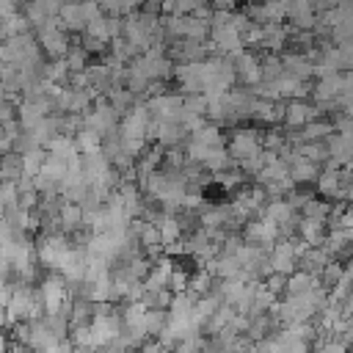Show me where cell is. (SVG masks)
Wrapping results in <instances>:
<instances>
[{
    "label": "cell",
    "instance_id": "14",
    "mask_svg": "<svg viewBox=\"0 0 353 353\" xmlns=\"http://www.w3.org/2000/svg\"><path fill=\"white\" fill-rule=\"evenodd\" d=\"M190 138H193V141H199V143H204V146H226V135H223V132H221V127H218V124H212V121L201 124L196 132H190Z\"/></svg>",
    "mask_w": 353,
    "mask_h": 353
},
{
    "label": "cell",
    "instance_id": "24",
    "mask_svg": "<svg viewBox=\"0 0 353 353\" xmlns=\"http://www.w3.org/2000/svg\"><path fill=\"white\" fill-rule=\"evenodd\" d=\"M188 281H190V273L176 265L174 273H171V279H168V290H171V292H185V290H188Z\"/></svg>",
    "mask_w": 353,
    "mask_h": 353
},
{
    "label": "cell",
    "instance_id": "10",
    "mask_svg": "<svg viewBox=\"0 0 353 353\" xmlns=\"http://www.w3.org/2000/svg\"><path fill=\"white\" fill-rule=\"evenodd\" d=\"M188 138H190V132L182 127V121H157V127H154V143H160L163 149L182 146Z\"/></svg>",
    "mask_w": 353,
    "mask_h": 353
},
{
    "label": "cell",
    "instance_id": "21",
    "mask_svg": "<svg viewBox=\"0 0 353 353\" xmlns=\"http://www.w3.org/2000/svg\"><path fill=\"white\" fill-rule=\"evenodd\" d=\"M44 163H47V149H44V146H36V149H30V152L22 154V168H25V174H30V176H36V174L44 168Z\"/></svg>",
    "mask_w": 353,
    "mask_h": 353
},
{
    "label": "cell",
    "instance_id": "7",
    "mask_svg": "<svg viewBox=\"0 0 353 353\" xmlns=\"http://www.w3.org/2000/svg\"><path fill=\"white\" fill-rule=\"evenodd\" d=\"M287 19L292 22L295 30H314L317 22H320V11L309 0H290Z\"/></svg>",
    "mask_w": 353,
    "mask_h": 353
},
{
    "label": "cell",
    "instance_id": "19",
    "mask_svg": "<svg viewBox=\"0 0 353 353\" xmlns=\"http://www.w3.org/2000/svg\"><path fill=\"white\" fill-rule=\"evenodd\" d=\"M97 3L102 6L105 14H113V17H127L143 6V0H97Z\"/></svg>",
    "mask_w": 353,
    "mask_h": 353
},
{
    "label": "cell",
    "instance_id": "25",
    "mask_svg": "<svg viewBox=\"0 0 353 353\" xmlns=\"http://www.w3.org/2000/svg\"><path fill=\"white\" fill-rule=\"evenodd\" d=\"M342 276H345V268H342V265H336V262H328V265L323 268V273H320V281H323L325 287H334Z\"/></svg>",
    "mask_w": 353,
    "mask_h": 353
},
{
    "label": "cell",
    "instance_id": "13",
    "mask_svg": "<svg viewBox=\"0 0 353 353\" xmlns=\"http://www.w3.org/2000/svg\"><path fill=\"white\" fill-rule=\"evenodd\" d=\"M298 234H301V240L303 243H309V245H323V240H325V221H314V218H298Z\"/></svg>",
    "mask_w": 353,
    "mask_h": 353
},
{
    "label": "cell",
    "instance_id": "22",
    "mask_svg": "<svg viewBox=\"0 0 353 353\" xmlns=\"http://www.w3.org/2000/svg\"><path fill=\"white\" fill-rule=\"evenodd\" d=\"M88 58H91V55L83 50V44H72L69 52L63 55L69 72H85V69H88Z\"/></svg>",
    "mask_w": 353,
    "mask_h": 353
},
{
    "label": "cell",
    "instance_id": "16",
    "mask_svg": "<svg viewBox=\"0 0 353 353\" xmlns=\"http://www.w3.org/2000/svg\"><path fill=\"white\" fill-rule=\"evenodd\" d=\"M22 174H25V168H22V154H19V152H8V154H3V163H0V179H3V182H17Z\"/></svg>",
    "mask_w": 353,
    "mask_h": 353
},
{
    "label": "cell",
    "instance_id": "5",
    "mask_svg": "<svg viewBox=\"0 0 353 353\" xmlns=\"http://www.w3.org/2000/svg\"><path fill=\"white\" fill-rule=\"evenodd\" d=\"M232 63H234V72H237V80L248 88H254L256 83H262V66H259V55L251 52V50H237L229 55Z\"/></svg>",
    "mask_w": 353,
    "mask_h": 353
},
{
    "label": "cell",
    "instance_id": "8",
    "mask_svg": "<svg viewBox=\"0 0 353 353\" xmlns=\"http://www.w3.org/2000/svg\"><path fill=\"white\" fill-rule=\"evenodd\" d=\"M312 119H317V105H309L306 99H290V102H284V127L301 130Z\"/></svg>",
    "mask_w": 353,
    "mask_h": 353
},
{
    "label": "cell",
    "instance_id": "4",
    "mask_svg": "<svg viewBox=\"0 0 353 353\" xmlns=\"http://www.w3.org/2000/svg\"><path fill=\"white\" fill-rule=\"evenodd\" d=\"M279 234H281V229L273 221L262 218V215L248 218L245 226H243V240L251 243V245H262V248H270L279 240Z\"/></svg>",
    "mask_w": 353,
    "mask_h": 353
},
{
    "label": "cell",
    "instance_id": "11",
    "mask_svg": "<svg viewBox=\"0 0 353 353\" xmlns=\"http://www.w3.org/2000/svg\"><path fill=\"white\" fill-rule=\"evenodd\" d=\"M58 11H61V3H58V0H28L22 14L28 17V22H30L33 28H41L44 22L55 19Z\"/></svg>",
    "mask_w": 353,
    "mask_h": 353
},
{
    "label": "cell",
    "instance_id": "30",
    "mask_svg": "<svg viewBox=\"0 0 353 353\" xmlns=\"http://www.w3.org/2000/svg\"><path fill=\"white\" fill-rule=\"evenodd\" d=\"M0 325L3 328H11V317H8V309L6 306H0Z\"/></svg>",
    "mask_w": 353,
    "mask_h": 353
},
{
    "label": "cell",
    "instance_id": "15",
    "mask_svg": "<svg viewBox=\"0 0 353 353\" xmlns=\"http://www.w3.org/2000/svg\"><path fill=\"white\" fill-rule=\"evenodd\" d=\"M212 287H215V276H212L207 268H201V270L190 273L188 290H190L196 298H204V295H210V292H212Z\"/></svg>",
    "mask_w": 353,
    "mask_h": 353
},
{
    "label": "cell",
    "instance_id": "17",
    "mask_svg": "<svg viewBox=\"0 0 353 353\" xmlns=\"http://www.w3.org/2000/svg\"><path fill=\"white\" fill-rule=\"evenodd\" d=\"M74 141H77L80 154H94V152H102V135H99V132H94V130H88V127H83V130L74 135Z\"/></svg>",
    "mask_w": 353,
    "mask_h": 353
},
{
    "label": "cell",
    "instance_id": "29",
    "mask_svg": "<svg viewBox=\"0 0 353 353\" xmlns=\"http://www.w3.org/2000/svg\"><path fill=\"white\" fill-rule=\"evenodd\" d=\"M8 353H36V350H33L30 345H22V342H11Z\"/></svg>",
    "mask_w": 353,
    "mask_h": 353
},
{
    "label": "cell",
    "instance_id": "18",
    "mask_svg": "<svg viewBox=\"0 0 353 353\" xmlns=\"http://www.w3.org/2000/svg\"><path fill=\"white\" fill-rule=\"evenodd\" d=\"M168 325V309H146L143 317V331L149 336H160V331Z\"/></svg>",
    "mask_w": 353,
    "mask_h": 353
},
{
    "label": "cell",
    "instance_id": "23",
    "mask_svg": "<svg viewBox=\"0 0 353 353\" xmlns=\"http://www.w3.org/2000/svg\"><path fill=\"white\" fill-rule=\"evenodd\" d=\"M69 339L74 342V347H91L94 345V328H91V323L72 325L69 328Z\"/></svg>",
    "mask_w": 353,
    "mask_h": 353
},
{
    "label": "cell",
    "instance_id": "12",
    "mask_svg": "<svg viewBox=\"0 0 353 353\" xmlns=\"http://www.w3.org/2000/svg\"><path fill=\"white\" fill-rule=\"evenodd\" d=\"M323 281L317 273H309V270H295L287 276V295H306L312 290H317Z\"/></svg>",
    "mask_w": 353,
    "mask_h": 353
},
{
    "label": "cell",
    "instance_id": "3",
    "mask_svg": "<svg viewBox=\"0 0 353 353\" xmlns=\"http://www.w3.org/2000/svg\"><path fill=\"white\" fill-rule=\"evenodd\" d=\"M226 152L232 154L234 163H240V160H248V157L262 154L265 146H262V138H259L256 130H251V127H237V130H232V135L226 138Z\"/></svg>",
    "mask_w": 353,
    "mask_h": 353
},
{
    "label": "cell",
    "instance_id": "2",
    "mask_svg": "<svg viewBox=\"0 0 353 353\" xmlns=\"http://www.w3.org/2000/svg\"><path fill=\"white\" fill-rule=\"evenodd\" d=\"M36 39H39L41 52L50 55V58H63V55L69 52V47H72V41H69V30L61 28L58 17L50 19V22H44L41 28H36Z\"/></svg>",
    "mask_w": 353,
    "mask_h": 353
},
{
    "label": "cell",
    "instance_id": "1",
    "mask_svg": "<svg viewBox=\"0 0 353 353\" xmlns=\"http://www.w3.org/2000/svg\"><path fill=\"white\" fill-rule=\"evenodd\" d=\"M99 14H105V11L97 0H69V3L61 6L58 22L69 33H83L88 28V22H94Z\"/></svg>",
    "mask_w": 353,
    "mask_h": 353
},
{
    "label": "cell",
    "instance_id": "20",
    "mask_svg": "<svg viewBox=\"0 0 353 353\" xmlns=\"http://www.w3.org/2000/svg\"><path fill=\"white\" fill-rule=\"evenodd\" d=\"M28 28H30V22H28V17H25L22 11H17V14L6 17V19H0L3 39H8V36H19V33H28Z\"/></svg>",
    "mask_w": 353,
    "mask_h": 353
},
{
    "label": "cell",
    "instance_id": "6",
    "mask_svg": "<svg viewBox=\"0 0 353 353\" xmlns=\"http://www.w3.org/2000/svg\"><path fill=\"white\" fill-rule=\"evenodd\" d=\"M146 105H149V110H152V116L157 121H179L182 105H185V94H168V91H163L157 97H149Z\"/></svg>",
    "mask_w": 353,
    "mask_h": 353
},
{
    "label": "cell",
    "instance_id": "27",
    "mask_svg": "<svg viewBox=\"0 0 353 353\" xmlns=\"http://www.w3.org/2000/svg\"><path fill=\"white\" fill-rule=\"evenodd\" d=\"M8 347H11V334H8V328L0 325V353H8Z\"/></svg>",
    "mask_w": 353,
    "mask_h": 353
},
{
    "label": "cell",
    "instance_id": "9",
    "mask_svg": "<svg viewBox=\"0 0 353 353\" xmlns=\"http://www.w3.org/2000/svg\"><path fill=\"white\" fill-rule=\"evenodd\" d=\"M83 33L91 36V39H99V41L110 44L113 39L121 36V19L113 17V14H99L94 22H88V28H85Z\"/></svg>",
    "mask_w": 353,
    "mask_h": 353
},
{
    "label": "cell",
    "instance_id": "28",
    "mask_svg": "<svg viewBox=\"0 0 353 353\" xmlns=\"http://www.w3.org/2000/svg\"><path fill=\"white\" fill-rule=\"evenodd\" d=\"M320 353H345V345L342 342H328V345H323Z\"/></svg>",
    "mask_w": 353,
    "mask_h": 353
},
{
    "label": "cell",
    "instance_id": "26",
    "mask_svg": "<svg viewBox=\"0 0 353 353\" xmlns=\"http://www.w3.org/2000/svg\"><path fill=\"white\" fill-rule=\"evenodd\" d=\"M17 11H19V0H0V19L11 17Z\"/></svg>",
    "mask_w": 353,
    "mask_h": 353
}]
</instances>
